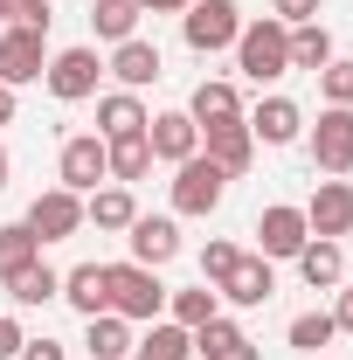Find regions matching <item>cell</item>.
I'll return each mask as SVG.
<instances>
[{
  "mask_svg": "<svg viewBox=\"0 0 353 360\" xmlns=\"http://www.w3.org/2000/svg\"><path fill=\"white\" fill-rule=\"evenodd\" d=\"M236 70L250 77V84H277L284 70H291V28L264 14V21H250L243 35H236Z\"/></svg>",
  "mask_w": 353,
  "mask_h": 360,
  "instance_id": "obj_1",
  "label": "cell"
},
{
  "mask_svg": "<svg viewBox=\"0 0 353 360\" xmlns=\"http://www.w3.org/2000/svg\"><path fill=\"white\" fill-rule=\"evenodd\" d=\"M111 270V312L146 326V319H167V284H160V270L146 264H104Z\"/></svg>",
  "mask_w": 353,
  "mask_h": 360,
  "instance_id": "obj_2",
  "label": "cell"
},
{
  "mask_svg": "<svg viewBox=\"0 0 353 360\" xmlns=\"http://www.w3.org/2000/svg\"><path fill=\"white\" fill-rule=\"evenodd\" d=\"M180 35H187L194 56L236 49V35H243V7H236V0H194V7L180 14Z\"/></svg>",
  "mask_w": 353,
  "mask_h": 360,
  "instance_id": "obj_3",
  "label": "cell"
},
{
  "mask_svg": "<svg viewBox=\"0 0 353 360\" xmlns=\"http://www.w3.org/2000/svg\"><path fill=\"white\" fill-rule=\"evenodd\" d=\"M312 167L326 180L353 174V104H326L319 125H312Z\"/></svg>",
  "mask_w": 353,
  "mask_h": 360,
  "instance_id": "obj_4",
  "label": "cell"
},
{
  "mask_svg": "<svg viewBox=\"0 0 353 360\" xmlns=\"http://www.w3.org/2000/svg\"><path fill=\"white\" fill-rule=\"evenodd\" d=\"M222 194H229V174H222L208 153H194V160L174 167V215H215Z\"/></svg>",
  "mask_w": 353,
  "mask_h": 360,
  "instance_id": "obj_5",
  "label": "cell"
},
{
  "mask_svg": "<svg viewBox=\"0 0 353 360\" xmlns=\"http://www.w3.org/2000/svg\"><path fill=\"white\" fill-rule=\"evenodd\" d=\"M97 77H104V63H97V49H63V56H49L42 84L56 104H84V97H97Z\"/></svg>",
  "mask_w": 353,
  "mask_h": 360,
  "instance_id": "obj_6",
  "label": "cell"
},
{
  "mask_svg": "<svg viewBox=\"0 0 353 360\" xmlns=\"http://www.w3.org/2000/svg\"><path fill=\"white\" fill-rule=\"evenodd\" d=\"M21 222L35 229V243H70V236H77V229H84V194H70V187H49V194H35V201H28V215H21Z\"/></svg>",
  "mask_w": 353,
  "mask_h": 360,
  "instance_id": "obj_7",
  "label": "cell"
},
{
  "mask_svg": "<svg viewBox=\"0 0 353 360\" xmlns=\"http://www.w3.org/2000/svg\"><path fill=\"white\" fill-rule=\"evenodd\" d=\"M312 243V229H305V208H291V201H270L264 215H257V257H298Z\"/></svg>",
  "mask_w": 353,
  "mask_h": 360,
  "instance_id": "obj_8",
  "label": "cell"
},
{
  "mask_svg": "<svg viewBox=\"0 0 353 360\" xmlns=\"http://www.w3.org/2000/svg\"><path fill=\"white\" fill-rule=\"evenodd\" d=\"M104 180H111V153H104V139H97V132L63 139V187H70V194H97Z\"/></svg>",
  "mask_w": 353,
  "mask_h": 360,
  "instance_id": "obj_9",
  "label": "cell"
},
{
  "mask_svg": "<svg viewBox=\"0 0 353 360\" xmlns=\"http://www.w3.org/2000/svg\"><path fill=\"white\" fill-rule=\"evenodd\" d=\"M305 229H312V236H326V243L353 236V180H319V187H312Z\"/></svg>",
  "mask_w": 353,
  "mask_h": 360,
  "instance_id": "obj_10",
  "label": "cell"
},
{
  "mask_svg": "<svg viewBox=\"0 0 353 360\" xmlns=\"http://www.w3.org/2000/svg\"><path fill=\"white\" fill-rule=\"evenodd\" d=\"M146 146H153V160L180 167V160L201 153V125H194L187 111H160V118H146Z\"/></svg>",
  "mask_w": 353,
  "mask_h": 360,
  "instance_id": "obj_11",
  "label": "cell"
},
{
  "mask_svg": "<svg viewBox=\"0 0 353 360\" xmlns=\"http://www.w3.org/2000/svg\"><path fill=\"white\" fill-rule=\"evenodd\" d=\"M42 42H49V35H28V28H7V35H0V84H7V90L35 84V77L49 70Z\"/></svg>",
  "mask_w": 353,
  "mask_h": 360,
  "instance_id": "obj_12",
  "label": "cell"
},
{
  "mask_svg": "<svg viewBox=\"0 0 353 360\" xmlns=\"http://www.w3.org/2000/svg\"><path fill=\"white\" fill-rule=\"evenodd\" d=\"M125 243H132V264H146V270H160V264H174V257H180L174 215H139V222L125 229Z\"/></svg>",
  "mask_w": 353,
  "mask_h": 360,
  "instance_id": "obj_13",
  "label": "cell"
},
{
  "mask_svg": "<svg viewBox=\"0 0 353 360\" xmlns=\"http://www.w3.org/2000/svg\"><path fill=\"white\" fill-rule=\"evenodd\" d=\"M229 305H270V291H277V270H270V257H236V270L215 284Z\"/></svg>",
  "mask_w": 353,
  "mask_h": 360,
  "instance_id": "obj_14",
  "label": "cell"
},
{
  "mask_svg": "<svg viewBox=\"0 0 353 360\" xmlns=\"http://www.w3.org/2000/svg\"><path fill=\"white\" fill-rule=\"evenodd\" d=\"M243 125H250V139H257V146H291V139L305 132V111H298L291 97H264Z\"/></svg>",
  "mask_w": 353,
  "mask_h": 360,
  "instance_id": "obj_15",
  "label": "cell"
},
{
  "mask_svg": "<svg viewBox=\"0 0 353 360\" xmlns=\"http://www.w3.org/2000/svg\"><path fill=\"white\" fill-rule=\"evenodd\" d=\"M201 153H208L222 174L236 180V174H250V160H257V139H250V125L236 118V125H208V132H201Z\"/></svg>",
  "mask_w": 353,
  "mask_h": 360,
  "instance_id": "obj_16",
  "label": "cell"
},
{
  "mask_svg": "<svg viewBox=\"0 0 353 360\" xmlns=\"http://www.w3.org/2000/svg\"><path fill=\"white\" fill-rule=\"evenodd\" d=\"M104 70H111V77H118L125 90H146V84H160V77H167V63H160V49L146 42V35H132V42H118V49H111V63H104Z\"/></svg>",
  "mask_w": 353,
  "mask_h": 360,
  "instance_id": "obj_17",
  "label": "cell"
},
{
  "mask_svg": "<svg viewBox=\"0 0 353 360\" xmlns=\"http://www.w3.org/2000/svg\"><path fill=\"white\" fill-rule=\"evenodd\" d=\"M187 118L208 132V125H236L243 118V97H236V84L229 77H208V84H194V97H187Z\"/></svg>",
  "mask_w": 353,
  "mask_h": 360,
  "instance_id": "obj_18",
  "label": "cell"
},
{
  "mask_svg": "<svg viewBox=\"0 0 353 360\" xmlns=\"http://www.w3.org/2000/svg\"><path fill=\"white\" fill-rule=\"evenodd\" d=\"M194 354L201 360H264L257 347H250V333L236 326V319H208V326H194Z\"/></svg>",
  "mask_w": 353,
  "mask_h": 360,
  "instance_id": "obj_19",
  "label": "cell"
},
{
  "mask_svg": "<svg viewBox=\"0 0 353 360\" xmlns=\"http://www.w3.org/2000/svg\"><path fill=\"white\" fill-rule=\"evenodd\" d=\"M291 264H298V277H305L312 291H340V277H347V250H340V243H326V236H312Z\"/></svg>",
  "mask_w": 353,
  "mask_h": 360,
  "instance_id": "obj_20",
  "label": "cell"
},
{
  "mask_svg": "<svg viewBox=\"0 0 353 360\" xmlns=\"http://www.w3.org/2000/svg\"><path fill=\"white\" fill-rule=\"evenodd\" d=\"M63 298H70L84 319L111 312V270H104V264H77V270H63Z\"/></svg>",
  "mask_w": 353,
  "mask_h": 360,
  "instance_id": "obj_21",
  "label": "cell"
},
{
  "mask_svg": "<svg viewBox=\"0 0 353 360\" xmlns=\"http://www.w3.org/2000/svg\"><path fill=\"white\" fill-rule=\"evenodd\" d=\"M146 104H139V90H111V97H97V139H132L146 132Z\"/></svg>",
  "mask_w": 353,
  "mask_h": 360,
  "instance_id": "obj_22",
  "label": "cell"
},
{
  "mask_svg": "<svg viewBox=\"0 0 353 360\" xmlns=\"http://www.w3.org/2000/svg\"><path fill=\"white\" fill-rule=\"evenodd\" d=\"M7 298L14 305H49V298H63V270H49L42 257L21 270H7Z\"/></svg>",
  "mask_w": 353,
  "mask_h": 360,
  "instance_id": "obj_23",
  "label": "cell"
},
{
  "mask_svg": "<svg viewBox=\"0 0 353 360\" xmlns=\"http://www.w3.org/2000/svg\"><path fill=\"white\" fill-rule=\"evenodd\" d=\"M84 222H97V229H132L139 222V201H132V187H97V194H84Z\"/></svg>",
  "mask_w": 353,
  "mask_h": 360,
  "instance_id": "obj_24",
  "label": "cell"
},
{
  "mask_svg": "<svg viewBox=\"0 0 353 360\" xmlns=\"http://www.w3.org/2000/svg\"><path fill=\"white\" fill-rule=\"evenodd\" d=\"M90 333H84V347H90V360H125L132 354V319H118V312H97V319H84Z\"/></svg>",
  "mask_w": 353,
  "mask_h": 360,
  "instance_id": "obj_25",
  "label": "cell"
},
{
  "mask_svg": "<svg viewBox=\"0 0 353 360\" xmlns=\"http://www.w3.org/2000/svg\"><path fill=\"white\" fill-rule=\"evenodd\" d=\"M187 354H194V333L174 319H153V333L132 340V360H187Z\"/></svg>",
  "mask_w": 353,
  "mask_h": 360,
  "instance_id": "obj_26",
  "label": "cell"
},
{
  "mask_svg": "<svg viewBox=\"0 0 353 360\" xmlns=\"http://www.w3.org/2000/svg\"><path fill=\"white\" fill-rule=\"evenodd\" d=\"M104 153H111V180H118V187H132V180L153 174V146H146V132H132V139H104Z\"/></svg>",
  "mask_w": 353,
  "mask_h": 360,
  "instance_id": "obj_27",
  "label": "cell"
},
{
  "mask_svg": "<svg viewBox=\"0 0 353 360\" xmlns=\"http://www.w3.org/2000/svg\"><path fill=\"white\" fill-rule=\"evenodd\" d=\"M215 312H222V291H215V284H194V291H167V319H174V326H187V333H194V326H208Z\"/></svg>",
  "mask_w": 353,
  "mask_h": 360,
  "instance_id": "obj_28",
  "label": "cell"
},
{
  "mask_svg": "<svg viewBox=\"0 0 353 360\" xmlns=\"http://www.w3.org/2000/svg\"><path fill=\"white\" fill-rule=\"evenodd\" d=\"M90 28H97V42H132L139 35V0H97L90 7Z\"/></svg>",
  "mask_w": 353,
  "mask_h": 360,
  "instance_id": "obj_29",
  "label": "cell"
},
{
  "mask_svg": "<svg viewBox=\"0 0 353 360\" xmlns=\"http://www.w3.org/2000/svg\"><path fill=\"white\" fill-rule=\"evenodd\" d=\"M333 63V35H326V21H305V28H291V70H326Z\"/></svg>",
  "mask_w": 353,
  "mask_h": 360,
  "instance_id": "obj_30",
  "label": "cell"
},
{
  "mask_svg": "<svg viewBox=\"0 0 353 360\" xmlns=\"http://www.w3.org/2000/svg\"><path fill=\"white\" fill-rule=\"evenodd\" d=\"M35 257H42V243H35V229H28V222H7V229H0V277L21 270V264H35Z\"/></svg>",
  "mask_w": 353,
  "mask_h": 360,
  "instance_id": "obj_31",
  "label": "cell"
},
{
  "mask_svg": "<svg viewBox=\"0 0 353 360\" xmlns=\"http://www.w3.org/2000/svg\"><path fill=\"white\" fill-rule=\"evenodd\" d=\"M333 340H340L333 312H298L291 319V347H298V354H319V347H333Z\"/></svg>",
  "mask_w": 353,
  "mask_h": 360,
  "instance_id": "obj_32",
  "label": "cell"
},
{
  "mask_svg": "<svg viewBox=\"0 0 353 360\" xmlns=\"http://www.w3.org/2000/svg\"><path fill=\"white\" fill-rule=\"evenodd\" d=\"M319 90H326V104H353V63L333 56V63L319 70Z\"/></svg>",
  "mask_w": 353,
  "mask_h": 360,
  "instance_id": "obj_33",
  "label": "cell"
},
{
  "mask_svg": "<svg viewBox=\"0 0 353 360\" xmlns=\"http://www.w3.org/2000/svg\"><path fill=\"white\" fill-rule=\"evenodd\" d=\"M236 257H243V250H236V243H208V250H201V284H222V277H229V270H236Z\"/></svg>",
  "mask_w": 353,
  "mask_h": 360,
  "instance_id": "obj_34",
  "label": "cell"
},
{
  "mask_svg": "<svg viewBox=\"0 0 353 360\" xmlns=\"http://www.w3.org/2000/svg\"><path fill=\"white\" fill-rule=\"evenodd\" d=\"M49 21H56V7H49V0H14V21H7V28H28V35H49Z\"/></svg>",
  "mask_w": 353,
  "mask_h": 360,
  "instance_id": "obj_35",
  "label": "cell"
},
{
  "mask_svg": "<svg viewBox=\"0 0 353 360\" xmlns=\"http://www.w3.org/2000/svg\"><path fill=\"white\" fill-rule=\"evenodd\" d=\"M270 14H277L284 28H305V21H319V14H326V7H319V0H270Z\"/></svg>",
  "mask_w": 353,
  "mask_h": 360,
  "instance_id": "obj_36",
  "label": "cell"
},
{
  "mask_svg": "<svg viewBox=\"0 0 353 360\" xmlns=\"http://www.w3.org/2000/svg\"><path fill=\"white\" fill-rule=\"evenodd\" d=\"M14 360H63V340H49V333H42V340H21Z\"/></svg>",
  "mask_w": 353,
  "mask_h": 360,
  "instance_id": "obj_37",
  "label": "cell"
},
{
  "mask_svg": "<svg viewBox=\"0 0 353 360\" xmlns=\"http://www.w3.org/2000/svg\"><path fill=\"white\" fill-rule=\"evenodd\" d=\"M21 340H28V333H21V319H7V312H0V360H14V354H21Z\"/></svg>",
  "mask_w": 353,
  "mask_h": 360,
  "instance_id": "obj_38",
  "label": "cell"
},
{
  "mask_svg": "<svg viewBox=\"0 0 353 360\" xmlns=\"http://www.w3.org/2000/svg\"><path fill=\"white\" fill-rule=\"evenodd\" d=\"M333 326H340V333H353V284L340 291V305H333Z\"/></svg>",
  "mask_w": 353,
  "mask_h": 360,
  "instance_id": "obj_39",
  "label": "cell"
},
{
  "mask_svg": "<svg viewBox=\"0 0 353 360\" xmlns=\"http://www.w3.org/2000/svg\"><path fill=\"white\" fill-rule=\"evenodd\" d=\"M194 0H139V14H187Z\"/></svg>",
  "mask_w": 353,
  "mask_h": 360,
  "instance_id": "obj_40",
  "label": "cell"
},
{
  "mask_svg": "<svg viewBox=\"0 0 353 360\" xmlns=\"http://www.w3.org/2000/svg\"><path fill=\"white\" fill-rule=\"evenodd\" d=\"M0 125H14V90L0 84Z\"/></svg>",
  "mask_w": 353,
  "mask_h": 360,
  "instance_id": "obj_41",
  "label": "cell"
},
{
  "mask_svg": "<svg viewBox=\"0 0 353 360\" xmlns=\"http://www.w3.org/2000/svg\"><path fill=\"white\" fill-rule=\"evenodd\" d=\"M7 174H14V160H7V146H0V194H7Z\"/></svg>",
  "mask_w": 353,
  "mask_h": 360,
  "instance_id": "obj_42",
  "label": "cell"
},
{
  "mask_svg": "<svg viewBox=\"0 0 353 360\" xmlns=\"http://www.w3.org/2000/svg\"><path fill=\"white\" fill-rule=\"evenodd\" d=\"M7 21H14V0H0V28H7Z\"/></svg>",
  "mask_w": 353,
  "mask_h": 360,
  "instance_id": "obj_43",
  "label": "cell"
}]
</instances>
